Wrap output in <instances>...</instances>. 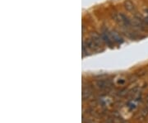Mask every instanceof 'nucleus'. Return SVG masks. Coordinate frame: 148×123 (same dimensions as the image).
<instances>
[{"instance_id": "f257e3e1", "label": "nucleus", "mask_w": 148, "mask_h": 123, "mask_svg": "<svg viewBox=\"0 0 148 123\" xmlns=\"http://www.w3.org/2000/svg\"><path fill=\"white\" fill-rule=\"evenodd\" d=\"M112 17L118 25L122 26L123 27L129 28L132 25L131 20L127 16H125L121 13H113Z\"/></svg>"}, {"instance_id": "f03ea898", "label": "nucleus", "mask_w": 148, "mask_h": 123, "mask_svg": "<svg viewBox=\"0 0 148 123\" xmlns=\"http://www.w3.org/2000/svg\"><path fill=\"white\" fill-rule=\"evenodd\" d=\"M95 87L100 90H107L112 86V83L109 79H99L95 82Z\"/></svg>"}, {"instance_id": "7ed1b4c3", "label": "nucleus", "mask_w": 148, "mask_h": 123, "mask_svg": "<svg viewBox=\"0 0 148 123\" xmlns=\"http://www.w3.org/2000/svg\"><path fill=\"white\" fill-rule=\"evenodd\" d=\"M101 38L105 44H106V45L108 46H109V47H113L114 42H113V41L110 38V36H109V29H107V28H103L101 31Z\"/></svg>"}, {"instance_id": "20e7f679", "label": "nucleus", "mask_w": 148, "mask_h": 123, "mask_svg": "<svg viewBox=\"0 0 148 123\" xmlns=\"http://www.w3.org/2000/svg\"><path fill=\"white\" fill-rule=\"evenodd\" d=\"M109 36H110V38L113 41V42L114 43H117V44H121L124 42V40L122 38V37L118 33L117 31H113V30H109Z\"/></svg>"}, {"instance_id": "39448f33", "label": "nucleus", "mask_w": 148, "mask_h": 123, "mask_svg": "<svg viewBox=\"0 0 148 123\" xmlns=\"http://www.w3.org/2000/svg\"><path fill=\"white\" fill-rule=\"evenodd\" d=\"M132 24L135 25L136 27H137L138 28L140 29H145V27L147 26L145 23H144V20L141 19L140 17L138 16H135L133 18V22H132Z\"/></svg>"}, {"instance_id": "423d86ee", "label": "nucleus", "mask_w": 148, "mask_h": 123, "mask_svg": "<svg viewBox=\"0 0 148 123\" xmlns=\"http://www.w3.org/2000/svg\"><path fill=\"white\" fill-rule=\"evenodd\" d=\"M91 39L94 42H95L97 46H99V47H101V46H103L104 41H103V40H102L101 36H100V35L97 34L96 32H92V33L91 34Z\"/></svg>"}, {"instance_id": "0eeeda50", "label": "nucleus", "mask_w": 148, "mask_h": 123, "mask_svg": "<svg viewBox=\"0 0 148 123\" xmlns=\"http://www.w3.org/2000/svg\"><path fill=\"white\" fill-rule=\"evenodd\" d=\"M92 95V89L90 87H83L82 88V99L83 101L87 100Z\"/></svg>"}, {"instance_id": "6e6552de", "label": "nucleus", "mask_w": 148, "mask_h": 123, "mask_svg": "<svg viewBox=\"0 0 148 123\" xmlns=\"http://www.w3.org/2000/svg\"><path fill=\"white\" fill-rule=\"evenodd\" d=\"M124 8L128 11V12H130V13H133L136 10L135 8V5L131 0H126L124 3Z\"/></svg>"}, {"instance_id": "1a4fd4ad", "label": "nucleus", "mask_w": 148, "mask_h": 123, "mask_svg": "<svg viewBox=\"0 0 148 123\" xmlns=\"http://www.w3.org/2000/svg\"><path fill=\"white\" fill-rule=\"evenodd\" d=\"M128 93V90H127L126 88H123V89L119 90V91L118 92L117 94L119 97H124Z\"/></svg>"}, {"instance_id": "9d476101", "label": "nucleus", "mask_w": 148, "mask_h": 123, "mask_svg": "<svg viewBox=\"0 0 148 123\" xmlns=\"http://www.w3.org/2000/svg\"><path fill=\"white\" fill-rule=\"evenodd\" d=\"M147 115H148V106L147 107H146V108H144V109L141 111V116L143 117V118H145V117H147Z\"/></svg>"}, {"instance_id": "9b49d317", "label": "nucleus", "mask_w": 148, "mask_h": 123, "mask_svg": "<svg viewBox=\"0 0 148 123\" xmlns=\"http://www.w3.org/2000/svg\"><path fill=\"white\" fill-rule=\"evenodd\" d=\"M143 20H144V23H145V24L148 26V14L147 17H144V19H143Z\"/></svg>"}]
</instances>
